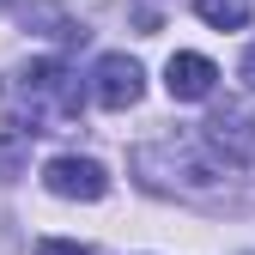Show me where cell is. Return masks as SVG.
Wrapping results in <instances>:
<instances>
[{"mask_svg":"<svg viewBox=\"0 0 255 255\" xmlns=\"http://www.w3.org/2000/svg\"><path fill=\"white\" fill-rule=\"evenodd\" d=\"M18 91H24V110H30L37 134H55L61 122L79 116V73L67 61H30L18 73Z\"/></svg>","mask_w":255,"mask_h":255,"instance_id":"cell-1","label":"cell"},{"mask_svg":"<svg viewBox=\"0 0 255 255\" xmlns=\"http://www.w3.org/2000/svg\"><path fill=\"white\" fill-rule=\"evenodd\" d=\"M43 188L61 201H104L110 195V170L98 164V158H73V152H61L43 164Z\"/></svg>","mask_w":255,"mask_h":255,"instance_id":"cell-2","label":"cell"},{"mask_svg":"<svg viewBox=\"0 0 255 255\" xmlns=\"http://www.w3.org/2000/svg\"><path fill=\"white\" fill-rule=\"evenodd\" d=\"M146 91V73L134 55H98V67H91V98L104 110H134Z\"/></svg>","mask_w":255,"mask_h":255,"instance_id":"cell-3","label":"cell"},{"mask_svg":"<svg viewBox=\"0 0 255 255\" xmlns=\"http://www.w3.org/2000/svg\"><path fill=\"white\" fill-rule=\"evenodd\" d=\"M207 146L225 164H255V116L249 110H219L207 122Z\"/></svg>","mask_w":255,"mask_h":255,"instance_id":"cell-4","label":"cell"},{"mask_svg":"<svg viewBox=\"0 0 255 255\" xmlns=\"http://www.w3.org/2000/svg\"><path fill=\"white\" fill-rule=\"evenodd\" d=\"M213 85H219V67H213V61L207 55H170L164 61V91H170V98L176 104H201V98H213Z\"/></svg>","mask_w":255,"mask_h":255,"instance_id":"cell-5","label":"cell"},{"mask_svg":"<svg viewBox=\"0 0 255 255\" xmlns=\"http://www.w3.org/2000/svg\"><path fill=\"white\" fill-rule=\"evenodd\" d=\"M24 30H37V37H55V43H79V37H85V30H79L67 12H61L55 0H30V6H24Z\"/></svg>","mask_w":255,"mask_h":255,"instance_id":"cell-6","label":"cell"},{"mask_svg":"<svg viewBox=\"0 0 255 255\" xmlns=\"http://www.w3.org/2000/svg\"><path fill=\"white\" fill-rule=\"evenodd\" d=\"M195 12H201L213 30H243V24H249V0H195Z\"/></svg>","mask_w":255,"mask_h":255,"instance_id":"cell-7","label":"cell"},{"mask_svg":"<svg viewBox=\"0 0 255 255\" xmlns=\"http://www.w3.org/2000/svg\"><path fill=\"white\" fill-rule=\"evenodd\" d=\"M37 255H91V249H85V243H67V237H43Z\"/></svg>","mask_w":255,"mask_h":255,"instance_id":"cell-8","label":"cell"},{"mask_svg":"<svg viewBox=\"0 0 255 255\" xmlns=\"http://www.w3.org/2000/svg\"><path fill=\"white\" fill-rule=\"evenodd\" d=\"M237 73H243V85H249V91H255V49H249V55H243V67H237Z\"/></svg>","mask_w":255,"mask_h":255,"instance_id":"cell-9","label":"cell"},{"mask_svg":"<svg viewBox=\"0 0 255 255\" xmlns=\"http://www.w3.org/2000/svg\"><path fill=\"white\" fill-rule=\"evenodd\" d=\"M0 6H6V0H0Z\"/></svg>","mask_w":255,"mask_h":255,"instance_id":"cell-10","label":"cell"}]
</instances>
